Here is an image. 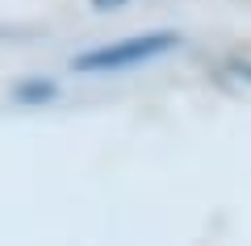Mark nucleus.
I'll list each match as a JSON object with an SVG mask.
<instances>
[{
  "label": "nucleus",
  "instance_id": "1",
  "mask_svg": "<svg viewBox=\"0 0 251 246\" xmlns=\"http://www.w3.org/2000/svg\"><path fill=\"white\" fill-rule=\"evenodd\" d=\"M180 38L168 34V29H155V34H138V38H122V42H109L100 50H84L72 59V71H84V75H105V71H126L138 67V63H151L159 54L176 50Z\"/></svg>",
  "mask_w": 251,
  "mask_h": 246
},
{
  "label": "nucleus",
  "instance_id": "3",
  "mask_svg": "<svg viewBox=\"0 0 251 246\" xmlns=\"http://www.w3.org/2000/svg\"><path fill=\"white\" fill-rule=\"evenodd\" d=\"M126 0H92V9H100V13H109V9H122Z\"/></svg>",
  "mask_w": 251,
  "mask_h": 246
},
{
  "label": "nucleus",
  "instance_id": "4",
  "mask_svg": "<svg viewBox=\"0 0 251 246\" xmlns=\"http://www.w3.org/2000/svg\"><path fill=\"white\" fill-rule=\"evenodd\" d=\"M234 71H239V75H243V79H247V84H251V63H239V67H234Z\"/></svg>",
  "mask_w": 251,
  "mask_h": 246
},
{
  "label": "nucleus",
  "instance_id": "2",
  "mask_svg": "<svg viewBox=\"0 0 251 246\" xmlns=\"http://www.w3.org/2000/svg\"><path fill=\"white\" fill-rule=\"evenodd\" d=\"M54 84L50 79H25V84H17V88H13V100H17V105H42V100H54Z\"/></svg>",
  "mask_w": 251,
  "mask_h": 246
}]
</instances>
